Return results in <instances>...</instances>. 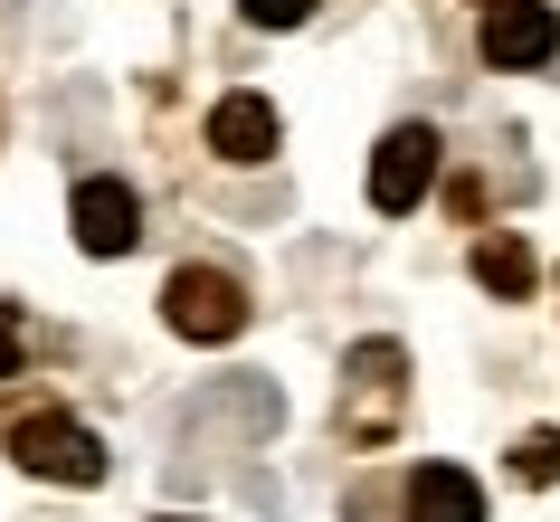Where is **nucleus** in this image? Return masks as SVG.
I'll use <instances>...</instances> for the list:
<instances>
[{
  "mask_svg": "<svg viewBox=\"0 0 560 522\" xmlns=\"http://www.w3.org/2000/svg\"><path fill=\"white\" fill-rule=\"evenodd\" d=\"M399 418H409V351L389 343V333H371V343L342 351V399H332V428H342V446H389V437H399Z\"/></svg>",
  "mask_w": 560,
  "mask_h": 522,
  "instance_id": "nucleus-1",
  "label": "nucleus"
},
{
  "mask_svg": "<svg viewBox=\"0 0 560 522\" xmlns=\"http://www.w3.org/2000/svg\"><path fill=\"white\" fill-rule=\"evenodd\" d=\"M0 446H10L20 475H38V485H105V437H95L86 418H67L58 399L10 408V418H0Z\"/></svg>",
  "mask_w": 560,
  "mask_h": 522,
  "instance_id": "nucleus-2",
  "label": "nucleus"
},
{
  "mask_svg": "<svg viewBox=\"0 0 560 522\" xmlns=\"http://www.w3.org/2000/svg\"><path fill=\"white\" fill-rule=\"evenodd\" d=\"M162 323H172L180 343H237L247 333V286H237L229 266H172Z\"/></svg>",
  "mask_w": 560,
  "mask_h": 522,
  "instance_id": "nucleus-3",
  "label": "nucleus"
},
{
  "mask_svg": "<svg viewBox=\"0 0 560 522\" xmlns=\"http://www.w3.org/2000/svg\"><path fill=\"white\" fill-rule=\"evenodd\" d=\"M438 124H389L381 152H371V209L381 219H409L418 200H428V181H438Z\"/></svg>",
  "mask_w": 560,
  "mask_h": 522,
  "instance_id": "nucleus-4",
  "label": "nucleus"
},
{
  "mask_svg": "<svg viewBox=\"0 0 560 522\" xmlns=\"http://www.w3.org/2000/svg\"><path fill=\"white\" fill-rule=\"evenodd\" d=\"M475 48H485V67H551L560 58V10L551 0H494L475 20Z\"/></svg>",
  "mask_w": 560,
  "mask_h": 522,
  "instance_id": "nucleus-5",
  "label": "nucleus"
},
{
  "mask_svg": "<svg viewBox=\"0 0 560 522\" xmlns=\"http://www.w3.org/2000/svg\"><path fill=\"white\" fill-rule=\"evenodd\" d=\"M67 219H77V247H86V257H124V247L143 237V200H133V181H115V172L77 181Z\"/></svg>",
  "mask_w": 560,
  "mask_h": 522,
  "instance_id": "nucleus-6",
  "label": "nucleus"
},
{
  "mask_svg": "<svg viewBox=\"0 0 560 522\" xmlns=\"http://www.w3.org/2000/svg\"><path fill=\"white\" fill-rule=\"evenodd\" d=\"M276 143H285V124H276L266 95H219V105H209V152H219V162H266Z\"/></svg>",
  "mask_w": 560,
  "mask_h": 522,
  "instance_id": "nucleus-7",
  "label": "nucleus"
},
{
  "mask_svg": "<svg viewBox=\"0 0 560 522\" xmlns=\"http://www.w3.org/2000/svg\"><path fill=\"white\" fill-rule=\"evenodd\" d=\"M409 522H485V485H475L466 465L428 456V465L409 475Z\"/></svg>",
  "mask_w": 560,
  "mask_h": 522,
  "instance_id": "nucleus-8",
  "label": "nucleus"
},
{
  "mask_svg": "<svg viewBox=\"0 0 560 522\" xmlns=\"http://www.w3.org/2000/svg\"><path fill=\"white\" fill-rule=\"evenodd\" d=\"M475 286H485V294H494V304H523V294H532V247H523V237H513V229H494V237H475Z\"/></svg>",
  "mask_w": 560,
  "mask_h": 522,
  "instance_id": "nucleus-9",
  "label": "nucleus"
},
{
  "mask_svg": "<svg viewBox=\"0 0 560 522\" xmlns=\"http://www.w3.org/2000/svg\"><path fill=\"white\" fill-rule=\"evenodd\" d=\"M513 475H523V485H560V428H532L523 446H513Z\"/></svg>",
  "mask_w": 560,
  "mask_h": 522,
  "instance_id": "nucleus-10",
  "label": "nucleus"
},
{
  "mask_svg": "<svg viewBox=\"0 0 560 522\" xmlns=\"http://www.w3.org/2000/svg\"><path fill=\"white\" fill-rule=\"evenodd\" d=\"M237 20H247V30H304L314 0H237Z\"/></svg>",
  "mask_w": 560,
  "mask_h": 522,
  "instance_id": "nucleus-11",
  "label": "nucleus"
},
{
  "mask_svg": "<svg viewBox=\"0 0 560 522\" xmlns=\"http://www.w3.org/2000/svg\"><path fill=\"white\" fill-rule=\"evenodd\" d=\"M20 361H30V343H20V323H0V380H20Z\"/></svg>",
  "mask_w": 560,
  "mask_h": 522,
  "instance_id": "nucleus-12",
  "label": "nucleus"
},
{
  "mask_svg": "<svg viewBox=\"0 0 560 522\" xmlns=\"http://www.w3.org/2000/svg\"><path fill=\"white\" fill-rule=\"evenodd\" d=\"M162 522H190V513H162Z\"/></svg>",
  "mask_w": 560,
  "mask_h": 522,
  "instance_id": "nucleus-13",
  "label": "nucleus"
},
{
  "mask_svg": "<svg viewBox=\"0 0 560 522\" xmlns=\"http://www.w3.org/2000/svg\"><path fill=\"white\" fill-rule=\"evenodd\" d=\"M485 10H494V0H485Z\"/></svg>",
  "mask_w": 560,
  "mask_h": 522,
  "instance_id": "nucleus-14",
  "label": "nucleus"
}]
</instances>
